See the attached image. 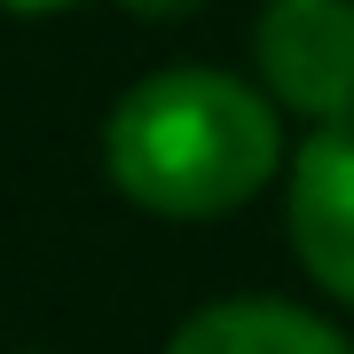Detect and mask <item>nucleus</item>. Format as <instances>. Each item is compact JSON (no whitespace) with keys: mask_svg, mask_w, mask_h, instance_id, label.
Listing matches in <instances>:
<instances>
[{"mask_svg":"<svg viewBox=\"0 0 354 354\" xmlns=\"http://www.w3.org/2000/svg\"><path fill=\"white\" fill-rule=\"evenodd\" d=\"M181 354H346V330L283 299H221L174 330Z\"/></svg>","mask_w":354,"mask_h":354,"instance_id":"nucleus-4","label":"nucleus"},{"mask_svg":"<svg viewBox=\"0 0 354 354\" xmlns=\"http://www.w3.org/2000/svg\"><path fill=\"white\" fill-rule=\"evenodd\" d=\"M252 55L283 111L299 118L354 111V0H268Z\"/></svg>","mask_w":354,"mask_h":354,"instance_id":"nucleus-2","label":"nucleus"},{"mask_svg":"<svg viewBox=\"0 0 354 354\" xmlns=\"http://www.w3.org/2000/svg\"><path fill=\"white\" fill-rule=\"evenodd\" d=\"M8 8H64V0H8Z\"/></svg>","mask_w":354,"mask_h":354,"instance_id":"nucleus-6","label":"nucleus"},{"mask_svg":"<svg viewBox=\"0 0 354 354\" xmlns=\"http://www.w3.org/2000/svg\"><path fill=\"white\" fill-rule=\"evenodd\" d=\"M291 252L330 299L354 307V111L315 118L291 158Z\"/></svg>","mask_w":354,"mask_h":354,"instance_id":"nucleus-3","label":"nucleus"},{"mask_svg":"<svg viewBox=\"0 0 354 354\" xmlns=\"http://www.w3.org/2000/svg\"><path fill=\"white\" fill-rule=\"evenodd\" d=\"M127 8H142V16H174V8H197V0H127Z\"/></svg>","mask_w":354,"mask_h":354,"instance_id":"nucleus-5","label":"nucleus"},{"mask_svg":"<svg viewBox=\"0 0 354 354\" xmlns=\"http://www.w3.org/2000/svg\"><path fill=\"white\" fill-rule=\"evenodd\" d=\"M276 111L228 71H158L118 95L102 165L118 197L165 221H221L276 174Z\"/></svg>","mask_w":354,"mask_h":354,"instance_id":"nucleus-1","label":"nucleus"}]
</instances>
